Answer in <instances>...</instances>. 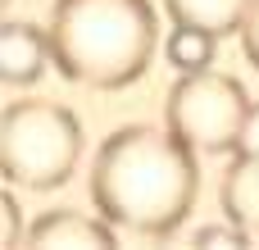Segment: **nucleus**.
Instances as JSON below:
<instances>
[{"label":"nucleus","mask_w":259,"mask_h":250,"mask_svg":"<svg viewBox=\"0 0 259 250\" xmlns=\"http://www.w3.org/2000/svg\"><path fill=\"white\" fill-rule=\"evenodd\" d=\"M23 237H27V228H23L18 196H14V191H5V196H0V246H18Z\"/></svg>","instance_id":"9d476101"},{"label":"nucleus","mask_w":259,"mask_h":250,"mask_svg":"<svg viewBox=\"0 0 259 250\" xmlns=\"http://www.w3.org/2000/svg\"><path fill=\"white\" fill-rule=\"evenodd\" d=\"M232 155H255L259 159V105H250L246 123H241V137H237V150Z\"/></svg>","instance_id":"f8f14e48"},{"label":"nucleus","mask_w":259,"mask_h":250,"mask_svg":"<svg viewBox=\"0 0 259 250\" xmlns=\"http://www.w3.org/2000/svg\"><path fill=\"white\" fill-rule=\"evenodd\" d=\"M223 219L259 237V159L237 155L223 173Z\"/></svg>","instance_id":"0eeeda50"},{"label":"nucleus","mask_w":259,"mask_h":250,"mask_svg":"<svg viewBox=\"0 0 259 250\" xmlns=\"http://www.w3.org/2000/svg\"><path fill=\"white\" fill-rule=\"evenodd\" d=\"M55 68L91 91L132 87L159 46L150 0H55Z\"/></svg>","instance_id":"f03ea898"},{"label":"nucleus","mask_w":259,"mask_h":250,"mask_svg":"<svg viewBox=\"0 0 259 250\" xmlns=\"http://www.w3.org/2000/svg\"><path fill=\"white\" fill-rule=\"evenodd\" d=\"M196 146L182 141L168 123H127L109 132L91 159V205L137 237H168L196 205L200 164Z\"/></svg>","instance_id":"f257e3e1"},{"label":"nucleus","mask_w":259,"mask_h":250,"mask_svg":"<svg viewBox=\"0 0 259 250\" xmlns=\"http://www.w3.org/2000/svg\"><path fill=\"white\" fill-rule=\"evenodd\" d=\"M114 223L96 210V214H82V210H46L41 219L27 223V241L32 246H114Z\"/></svg>","instance_id":"423d86ee"},{"label":"nucleus","mask_w":259,"mask_h":250,"mask_svg":"<svg viewBox=\"0 0 259 250\" xmlns=\"http://www.w3.org/2000/svg\"><path fill=\"white\" fill-rule=\"evenodd\" d=\"M82 159V118L41 96L9 100L0 114V173L23 191H55Z\"/></svg>","instance_id":"7ed1b4c3"},{"label":"nucleus","mask_w":259,"mask_h":250,"mask_svg":"<svg viewBox=\"0 0 259 250\" xmlns=\"http://www.w3.org/2000/svg\"><path fill=\"white\" fill-rule=\"evenodd\" d=\"M241 50H246V59L259 68V0L250 5V14H246V23H241Z\"/></svg>","instance_id":"ddd939ff"},{"label":"nucleus","mask_w":259,"mask_h":250,"mask_svg":"<svg viewBox=\"0 0 259 250\" xmlns=\"http://www.w3.org/2000/svg\"><path fill=\"white\" fill-rule=\"evenodd\" d=\"M250 105L255 100L246 96V87L232 73H219L209 64V68L173 77V87L164 96V123L182 141H191L200 155H228V150H237Z\"/></svg>","instance_id":"20e7f679"},{"label":"nucleus","mask_w":259,"mask_h":250,"mask_svg":"<svg viewBox=\"0 0 259 250\" xmlns=\"http://www.w3.org/2000/svg\"><path fill=\"white\" fill-rule=\"evenodd\" d=\"M214 46H219L214 32L173 23V36L164 41V55H168V64H173L178 73H196V68H209V64H214Z\"/></svg>","instance_id":"1a4fd4ad"},{"label":"nucleus","mask_w":259,"mask_h":250,"mask_svg":"<svg viewBox=\"0 0 259 250\" xmlns=\"http://www.w3.org/2000/svg\"><path fill=\"white\" fill-rule=\"evenodd\" d=\"M191 241H196V246H246V241H250V232H246V228H237V223L228 219V223H209V228H200Z\"/></svg>","instance_id":"9b49d317"},{"label":"nucleus","mask_w":259,"mask_h":250,"mask_svg":"<svg viewBox=\"0 0 259 250\" xmlns=\"http://www.w3.org/2000/svg\"><path fill=\"white\" fill-rule=\"evenodd\" d=\"M250 5H255V0H164V9H168L173 23L205 27V32H214L219 41H223V36H241V23H246Z\"/></svg>","instance_id":"6e6552de"},{"label":"nucleus","mask_w":259,"mask_h":250,"mask_svg":"<svg viewBox=\"0 0 259 250\" xmlns=\"http://www.w3.org/2000/svg\"><path fill=\"white\" fill-rule=\"evenodd\" d=\"M50 64H55L50 27H36V23H23V18H9L0 27V77L9 87L41 82Z\"/></svg>","instance_id":"39448f33"}]
</instances>
